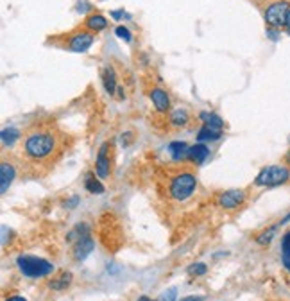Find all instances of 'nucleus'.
Here are the masks:
<instances>
[{"instance_id":"f257e3e1","label":"nucleus","mask_w":290,"mask_h":301,"mask_svg":"<svg viewBox=\"0 0 290 301\" xmlns=\"http://www.w3.org/2000/svg\"><path fill=\"white\" fill-rule=\"evenodd\" d=\"M24 149H26V154L29 158L45 160L56 149V138L50 133H45V131H36V133H30L26 138Z\"/></svg>"},{"instance_id":"f03ea898","label":"nucleus","mask_w":290,"mask_h":301,"mask_svg":"<svg viewBox=\"0 0 290 301\" xmlns=\"http://www.w3.org/2000/svg\"><path fill=\"white\" fill-rule=\"evenodd\" d=\"M16 266L20 272L27 278H43L54 272V264L40 256H30V254H20L16 258Z\"/></svg>"},{"instance_id":"7ed1b4c3","label":"nucleus","mask_w":290,"mask_h":301,"mask_svg":"<svg viewBox=\"0 0 290 301\" xmlns=\"http://www.w3.org/2000/svg\"><path fill=\"white\" fill-rule=\"evenodd\" d=\"M288 180H290L288 167H285V165H269V167H264L258 172V176L254 178V185L272 188V186L285 185Z\"/></svg>"},{"instance_id":"20e7f679","label":"nucleus","mask_w":290,"mask_h":301,"mask_svg":"<svg viewBox=\"0 0 290 301\" xmlns=\"http://www.w3.org/2000/svg\"><path fill=\"white\" fill-rule=\"evenodd\" d=\"M197 188V180L194 174L190 172H183V174H178L176 178H172L170 181V198L176 201H186Z\"/></svg>"},{"instance_id":"39448f33","label":"nucleus","mask_w":290,"mask_h":301,"mask_svg":"<svg viewBox=\"0 0 290 301\" xmlns=\"http://www.w3.org/2000/svg\"><path fill=\"white\" fill-rule=\"evenodd\" d=\"M290 13V4L286 0H278L265 9V24L269 29H282L286 26V18Z\"/></svg>"},{"instance_id":"423d86ee","label":"nucleus","mask_w":290,"mask_h":301,"mask_svg":"<svg viewBox=\"0 0 290 301\" xmlns=\"http://www.w3.org/2000/svg\"><path fill=\"white\" fill-rule=\"evenodd\" d=\"M94 42H95V34L92 30H81V32H76V34L70 38L68 47L72 52H86L94 45Z\"/></svg>"},{"instance_id":"0eeeda50","label":"nucleus","mask_w":290,"mask_h":301,"mask_svg":"<svg viewBox=\"0 0 290 301\" xmlns=\"http://www.w3.org/2000/svg\"><path fill=\"white\" fill-rule=\"evenodd\" d=\"M244 201H246V192L244 190H228V192L220 194V198H218V204L224 210H235Z\"/></svg>"},{"instance_id":"6e6552de","label":"nucleus","mask_w":290,"mask_h":301,"mask_svg":"<svg viewBox=\"0 0 290 301\" xmlns=\"http://www.w3.org/2000/svg\"><path fill=\"white\" fill-rule=\"evenodd\" d=\"M108 149H110V142H104L97 152V160H95V172L98 178L106 180L110 176L111 167H110V156H108Z\"/></svg>"},{"instance_id":"1a4fd4ad","label":"nucleus","mask_w":290,"mask_h":301,"mask_svg":"<svg viewBox=\"0 0 290 301\" xmlns=\"http://www.w3.org/2000/svg\"><path fill=\"white\" fill-rule=\"evenodd\" d=\"M94 250H95L94 238H92V235H86L74 244V258H76L77 262H82V260H86V258L90 256Z\"/></svg>"},{"instance_id":"9d476101","label":"nucleus","mask_w":290,"mask_h":301,"mask_svg":"<svg viewBox=\"0 0 290 301\" xmlns=\"http://www.w3.org/2000/svg\"><path fill=\"white\" fill-rule=\"evenodd\" d=\"M149 97L150 100H152L154 108H156V112L166 113L170 110V97H168V94H166L165 90H162V88H152V90L149 92Z\"/></svg>"},{"instance_id":"9b49d317","label":"nucleus","mask_w":290,"mask_h":301,"mask_svg":"<svg viewBox=\"0 0 290 301\" xmlns=\"http://www.w3.org/2000/svg\"><path fill=\"white\" fill-rule=\"evenodd\" d=\"M100 78H102V84H104V90H106L108 95H115V92L118 90V84H116V72L115 68L111 66V64H106L100 74Z\"/></svg>"},{"instance_id":"f8f14e48","label":"nucleus","mask_w":290,"mask_h":301,"mask_svg":"<svg viewBox=\"0 0 290 301\" xmlns=\"http://www.w3.org/2000/svg\"><path fill=\"white\" fill-rule=\"evenodd\" d=\"M14 176H16V170H14L13 165L8 164V162H2V165H0V192L2 194L8 192V188L11 186V183H13Z\"/></svg>"},{"instance_id":"ddd939ff","label":"nucleus","mask_w":290,"mask_h":301,"mask_svg":"<svg viewBox=\"0 0 290 301\" xmlns=\"http://www.w3.org/2000/svg\"><path fill=\"white\" fill-rule=\"evenodd\" d=\"M188 152H190V147L184 142H170L168 144V154L174 162H181V160L188 158Z\"/></svg>"},{"instance_id":"4468645a","label":"nucleus","mask_w":290,"mask_h":301,"mask_svg":"<svg viewBox=\"0 0 290 301\" xmlns=\"http://www.w3.org/2000/svg\"><path fill=\"white\" fill-rule=\"evenodd\" d=\"M210 156V149L204 144H196V146L190 147V152H188V160H192L196 165L204 164V160Z\"/></svg>"},{"instance_id":"2eb2a0df","label":"nucleus","mask_w":290,"mask_h":301,"mask_svg":"<svg viewBox=\"0 0 290 301\" xmlns=\"http://www.w3.org/2000/svg\"><path fill=\"white\" fill-rule=\"evenodd\" d=\"M84 26L92 30V32H98V30H104L108 27V20L102 14H92V16L86 18Z\"/></svg>"},{"instance_id":"dca6fc26","label":"nucleus","mask_w":290,"mask_h":301,"mask_svg":"<svg viewBox=\"0 0 290 301\" xmlns=\"http://www.w3.org/2000/svg\"><path fill=\"white\" fill-rule=\"evenodd\" d=\"M199 116H200V120H204V126H208V128L215 129V131H222V128H224V120H222V118L217 115V113L202 112Z\"/></svg>"},{"instance_id":"f3484780","label":"nucleus","mask_w":290,"mask_h":301,"mask_svg":"<svg viewBox=\"0 0 290 301\" xmlns=\"http://www.w3.org/2000/svg\"><path fill=\"white\" fill-rule=\"evenodd\" d=\"M222 136V131H215V129L208 128V126H202L199 129V133H197V140L199 144H204V142H215L218 138Z\"/></svg>"},{"instance_id":"a211bd4d","label":"nucleus","mask_w":290,"mask_h":301,"mask_svg":"<svg viewBox=\"0 0 290 301\" xmlns=\"http://www.w3.org/2000/svg\"><path fill=\"white\" fill-rule=\"evenodd\" d=\"M0 138H2V144L6 147H13L20 138V131L16 128H4L0 133Z\"/></svg>"},{"instance_id":"6ab92c4d","label":"nucleus","mask_w":290,"mask_h":301,"mask_svg":"<svg viewBox=\"0 0 290 301\" xmlns=\"http://www.w3.org/2000/svg\"><path fill=\"white\" fill-rule=\"evenodd\" d=\"M278 228H280V224H276V226H270V228H267V230H264L262 233H258L256 235V244H260V246H269L270 242L274 240V236H276V232H278Z\"/></svg>"},{"instance_id":"aec40b11","label":"nucleus","mask_w":290,"mask_h":301,"mask_svg":"<svg viewBox=\"0 0 290 301\" xmlns=\"http://www.w3.org/2000/svg\"><path fill=\"white\" fill-rule=\"evenodd\" d=\"M86 235H90V226L88 224H84V222H79L76 226V228H72L68 232V235H66V240L68 242H74V240H79V238H82V236H86Z\"/></svg>"},{"instance_id":"412c9836","label":"nucleus","mask_w":290,"mask_h":301,"mask_svg":"<svg viewBox=\"0 0 290 301\" xmlns=\"http://www.w3.org/2000/svg\"><path fill=\"white\" fill-rule=\"evenodd\" d=\"M72 272H63V274L60 276V278L52 280L50 284H48V287L52 288V290H64L66 287H70V284H72Z\"/></svg>"},{"instance_id":"4be33fe9","label":"nucleus","mask_w":290,"mask_h":301,"mask_svg":"<svg viewBox=\"0 0 290 301\" xmlns=\"http://www.w3.org/2000/svg\"><path fill=\"white\" fill-rule=\"evenodd\" d=\"M282 264L290 272V232H286L282 238Z\"/></svg>"},{"instance_id":"5701e85b","label":"nucleus","mask_w":290,"mask_h":301,"mask_svg":"<svg viewBox=\"0 0 290 301\" xmlns=\"http://www.w3.org/2000/svg\"><path fill=\"white\" fill-rule=\"evenodd\" d=\"M84 186H86V190H88L90 194H97V196H100V194L106 192L104 185H102V183H100L98 180H95L94 174H88V176H86Z\"/></svg>"},{"instance_id":"b1692460","label":"nucleus","mask_w":290,"mask_h":301,"mask_svg":"<svg viewBox=\"0 0 290 301\" xmlns=\"http://www.w3.org/2000/svg\"><path fill=\"white\" fill-rule=\"evenodd\" d=\"M170 122H172V126H176V128H183V126H186L188 112L186 110H183V108L174 110V112L170 113Z\"/></svg>"},{"instance_id":"393cba45","label":"nucleus","mask_w":290,"mask_h":301,"mask_svg":"<svg viewBox=\"0 0 290 301\" xmlns=\"http://www.w3.org/2000/svg\"><path fill=\"white\" fill-rule=\"evenodd\" d=\"M206 271H208V267H206V264H192V266L188 267V274L190 276H202L206 274Z\"/></svg>"},{"instance_id":"a878e982","label":"nucleus","mask_w":290,"mask_h":301,"mask_svg":"<svg viewBox=\"0 0 290 301\" xmlns=\"http://www.w3.org/2000/svg\"><path fill=\"white\" fill-rule=\"evenodd\" d=\"M115 34L118 36L120 40H124L126 43H131L132 42V34H131V30L128 29V27H124V26H118L115 29Z\"/></svg>"},{"instance_id":"bb28decb","label":"nucleus","mask_w":290,"mask_h":301,"mask_svg":"<svg viewBox=\"0 0 290 301\" xmlns=\"http://www.w3.org/2000/svg\"><path fill=\"white\" fill-rule=\"evenodd\" d=\"M176 298H178V288L170 287V288H166L165 292H162L158 301H176Z\"/></svg>"},{"instance_id":"cd10ccee","label":"nucleus","mask_w":290,"mask_h":301,"mask_svg":"<svg viewBox=\"0 0 290 301\" xmlns=\"http://www.w3.org/2000/svg\"><path fill=\"white\" fill-rule=\"evenodd\" d=\"M77 204H79V196H72V198L66 199V201L63 202V208H66V210H74Z\"/></svg>"},{"instance_id":"c85d7f7f","label":"nucleus","mask_w":290,"mask_h":301,"mask_svg":"<svg viewBox=\"0 0 290 301\" xmlns=\"http://www.w3.org/2000/svg\"><path fill=\"white\" fill-rule=\"evenodd\" d=\"M92 6L88 4V2H79V4H77V11H79V13H86V11H88V9H90Z\"/></svg>"},{"instance_id":"c756f323","label":"nucleus","mask_w":290,"mask_h":301,"mask_svg":"<svg viewBox=\"0 0 290 301\" xmlns=\"http://www.w3.org/2000/svg\"><path fill=\"white\" fill-rule=\"evenodd\" d=\"M128 16V14L124 13V9H120V11H111V18H115V20H120V18Z\"/></svg>"},{"instance_id":"7c9ffc66","label":"nucleus","mask_w":290,"mask_h":301,"mask_svg":"<svg viewBox=\"0 0 290 301\" xmlns=\"http://www.w3.org/2000/svg\"><path fill=\"white\" fill-rule=\"evenodd\" d=\"M180 301H204V296H184Z\"/></svg>"},{"instance_id":"2f4dec72","label":"nucleus","mask_w":290,"mask_h":301,"mask_svg":"<svg viewBox=\"0 0 290 301\" xmlns=\"http://www.w3.org/2000/svg\"><path fill=\"white\" fill-rule=\"evenodd\" d=\"M288 220H290V214H286L285 217H283V219L280 220V222H278V224H280V226H283V224H286V222H288Z\"/></svg>"},{"instance_id":"473e14b6","label":"nucleus","mask_w":290,"mask_h":301,"mask_svg":"<svg viewBox=\"0 0 290 301\" xmlns=\"http://www.w3.org/2000/svg\"><path fill=\"white\" fill-rule=\"evenodd\" d=\"M6 301H27L26 298H22V296H13V298H9V300Z\"/></svg>"},{"instance_id":"72a5a7b5","label":"nucleus","mask_w":290,"mask_h":301,"mask_svg":"<svg viewBox=\"0 0 290 301\" xmlns=\"http://www.w3.org/2000/svg\"><path fill=\"white\" fill-rule=\"evenodd\" d=\"M116 92H118V97H120V99H124V97H126L124 88H120V86H118V90H116Z\"/></svg>"},{"instance_id":"f704fd0d","label":"nucleus","mask_w":290,"mask_h":301,"mask_svg":"<svg viewBox=\"0 0 290 301\" xmlns=\"http://www.w3.org/2000/svg\"><path fill=\"white\" fill-rule=\"evenodd\" d=\"M285 29H286V32L290 34V13H288V18H286V26H285Z\"/></svg>"},{"instance_id":"c9c22d12","label":"nucleus","mask_w":290,"mask_h":301,"mask_svg":"<svg viewBox=\"0 0 290 301\" xmlns=\"http://www.w3.org/2000/svg\"><path fill=\"white\" fill-rule=\"evenodd\" d=\"M138 301H152V300H150L149 296H140L138 298Z\"/></svg>"},{"instance_id":"e433bc0d","label":"nucleus","mask_w":290,"mask_h":301,"mask_svg":"<svg viewBox=\"0 0 290 301\" xmlns=\"http://www.w3.org/2000/svg\"><path fill=\"white\" fill-rule=\"evenodd\" d=\"M285 162H286V165H288V167H290V150H288V152H286V156H285Z\"/></svg>"}]
</instances>
